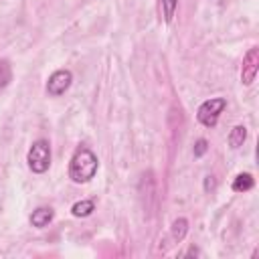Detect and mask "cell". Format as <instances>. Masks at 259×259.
Instances as JSON below:
<instances>
[{
	"mask_svg": "<svg viewBox=\"0 0 259 259\" xmlns=\"http://www.w3.org/2000/svg\"><path fill=\"white\" fill-rule=\"evenodd\" d=\"M97 168H99L97 156L89 148H79L69 162V178L75 184H85L97 174Z\"/></svg>",
	"mask_w": 259,
	"mask_h": 259,
	"instance_id": "cell-1",
	"label": "cell"
},
{
	"mask_svg": "<svg viewBox=\"0 0 259 259\" xmlns=\"http://www.w3.org/2000/svg\"><path fill=\"white\" fill-rule=\"evenodd\" d=\"M26 162H28V168L34 172V174H42L49 170L51 166V144L47 140H36L32 142L28 154H26Z\"/></svg>",
	"mask_w": 259,
	"mask_h": 259,
	"instance_id": "cell-2",
	"label": "cell"
},
{
	"mask_svg": "<svg viewBox=\"0 0 259 259\" xmlns=\"http://www.w3.org/2000/svg\"><path fill=\"white\" fill-rule=\"evenodd\" d=\"M227 107V99L225 97H210L204 103H200L198 111H196V119L204 125V127H214L221 113Z\"/></svg>",
	"mask_w": 259,
	"mask_h": 259,
	"instance_id": "cell-3",
	"label": "cell"
},
{
	"mask_svg": "<svg viewBox=\"0 0 259 259\" xmlns=\"http://www.w3.org/2000/svg\"><path fill=\"white\" fill-rule=\"evenodd\" d=\"M71 83H73V73L69 69H59V71H55L49 77V81H47V93L51 97H59V95H63L71 87Z\"/></svg>",
	"mask_w": 259,
	"mask_h": 259,
	"instance_id": "cell-4",
	"label": "cell"
},
{
	"mask_svg": "<svg viewBox=\"0 0 259 259\" xmlns=\"http://www.w3.org/2000/svg\"><path fill=\"white\" fill-rule=\"evenodd\" d=\"M257 71H259V49L253 47L249 49V53L245 55L243 59V69H241V83L243 85H251L257 77Z\"/></svg>",
	"mask_w": 259,
	"mask_h": 259,
	"instance_id": "cell-5",
	"label": "cell"
},
{
	"mask_svg": "<svg viewBox=\"0 0 259 259\" xmlns=\"http://www.w3.org/2000/svg\"><path fill=\"white\" fill-rule=\"evenodd\" d=\"M53 217H55V212H53L51 206H38V208L32 210V214H30V225L36 227V229H45V227L51 225Z\"/></svg>",
	"mask_w": 259,
	"mask_h": 259,
	"instance_id": "cell-6",
	"label": "cell"
},
{
	"mask_svg": "<svg viewBox=\"0 0 259 259\" xmlns=\"http://www.w3.org/2000/svg\"><path fill=\"white\" fill-rule=\"evenodd\" d=\"M245 140H247V127H245V125H235V127L231 130V134H229V146H231L233 150H237V148L243 146Z\"/></svg>",
	"mask_w": 259,
	"mask_h": 259,
	"instance_id": "cell-7",
	"label": "cell"
},
{
	"mask_svg": "<svg viewBox=\"0 0 259 259\" xmlns=\"http://www.w3.org/2000/svg\"><path fill=\"white\" fill-rule=\"evenodd\" d=\"M253 184H255V180H253V176L251 174H237L235 176V180H233V190L235 192H247V190H251L253 188Z\"/></svg>",
	"mask_w": 259,
	"mask_h": 259,
	"instance_id": "cell-8",
	"label": "cell"
},
{
	"mask_svg": "<svg viewBox=\"0 0 259 259\" xmlns=\"http://www.w3.org/2000/svg\"><path fill=\"white\" fill-rule=\"evenodd\" d=\"M95 210V200H79V202H75L73 206H71V212H73V217H89L91 212Z\"/></svg>",
	"mask_w": 259,
	"mask_h": 259,
	"instance_id": "cell-9",
	"label": "cell"
},
{
	"mask_svg": "<svg viewBox=\"0 0 259 259\" xmlns=\"http://www.w3.org/2000/svg\"><path fill=\"white\" fill-rule=\"evenodd\" d=\"M186 231H188V221L186 219H176L172 223V237L176 241H182L186 237Z\"/></svg>",
	"mask_w": 259,
	"mask_h": 259,
	"instance_id": "cell-10",
	"label": "cell"
},
{
	"mask_svg": "<svg viewBox=\"0 0 259 259\" xmlns=\"http://www.w3.org/2000/svg\"><path fill=\"white\" fill-rule=\"evenodd\" d=\"M176 6H178V0H162V12H164V20L166 22H172Z\"/></svg>",
	"mask_w": 259,
	"mask_h": 259,
	"instance_id": "cell-11",
	"label": "cell"
},
{
	"mask_svg": "<svg viewBox=\"0 0 259 259\" xmlns=\"http://www.w3.org/2000/svg\"><path fill=\"white\" fill-rule=\"evenodd\" d=\"M10 79H12V71H10L8 61H0V87H6Z\"/></svg>",
	"mask_w": 259,
	"mask_h": 259,
	"instance_id": "cell-12",
	"label": "cell"
},
{
	"mask_svg": "<svg viewBox=\"0 0 259 259\" xmlns=\"http://www.w3.org/2000/svg\"><path fill=\"white\" fill-rule=\"evenodd\" d=\"M206 150H208L206 140H202V138H200V140H196V144H194V156H196V158H200V156H202Z\"/></svg>",
	"mask_w": 259,
	"mask_h": 259,
	"instance_id": "cell-13",
	"label": "cell"
},
{
	"mask_svg": "<svg viewBox=\"0 0 259 259\" xmlns=\"http://www.w3.org/2000/svg\"><path fill=\"white\" fill-rule=\"evenodd\" d=\"M214 186V180H212V176H206V182H204V188L208 190V188H212Z\"/></svg>",
	"mask_w": 259,
	"mask_h": 259,
	"instance_id": "cell-14",
	"label": "cell"
}]
</instances>
